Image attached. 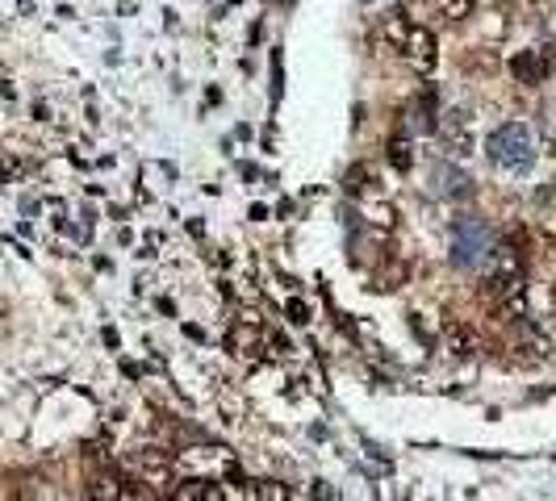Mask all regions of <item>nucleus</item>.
<instances>
[{"label":"nucleus","instance_id":"7ed1b4c3","mask_svg":"<svg viewBox=\"0 0 556 501\" xmlns=\"http://www.w3.org/2000/svg\"><path fill=\"white\" fill-rule=\"evenodd\" d=\"M490 247H494V238L485 222H477V218L456 222V230H452V264L456 268H477L481 259H490Z\"/></svg>","mask_w":556,"mask_h":501},{"label":"nucleus","instance_id":"423d86ee","mask_svg":"<svg viewBox=\"0 0 556 501\" xmlns=\"http://www.w3.org/2000/svg\"><path fill=\"white\" fill-rule=\"evenodd\" d=\"M410 130H423V134L435 130V92L431 88L410 105Z\"/></svg>","mask_w":556,"mask_h":501},{"label":"nucleus","instance_id":"f257e3e1","mask_svg":"<svg viewBox=\"0 0 556 501\" xmlns=\"http://www.w3.org/2000/svg\"><path fill=\"white\" fill-rule=\"evenodd\" d=\"M381 34L389 38L393 55H402L414 71H431V67H435V59H439L435 34L423 30V26H414V21H410L406 13H389V17H385V26H381Z\"/></svg>","mask_w":556,"mask_h":501},{"label":"nucleus","instance_id":"9b49d317","mask_svg":"<svg viewBox=\"0 0 556 501\" xmlns=\"http://www.w3.org/2000/svg\"><path fill=\"white\" fill-rule=\"evenodd\" d=\"M289 322H297V326L310 322V318H306V305H301V301H289Z\"/></svg>","mask_w":556,"mask_h":501},{"label":"nucleus","instance_id":"9d476101","mask_svg":"<svg viewBox=\"0 0 556 501\" xmlns=\"http://www.w3.org/2000/svg\"><path fill=\"white\" fill-rule=\"evenodd\" d=\"M389 155H393V167H402V172H406V167H410V142L406 138H393L389 142Z\"/></svg>","mask_w":556,"mask_h":501},{"label":"nucleus","instance_id":"f03ea898","mask_svg":"<svg viewBox=\"0 0 556 501\" xmlns=\"http://www.w3.org/2000/svg\"><path fill=\"white\" fill-rule=\"evenodd\" d=\"M485 151H490V159L498 167H506V172H523V167L536 163V134H531V126H523V122H506L490 134Z\"/></svg>","mask_w":556,"mask_h":501},{"label":"nucleus","instance_id":"1a4fd4ad","mask_svg":"<svg viewBox=\"0 0 556 501\" xmlns=\"http://www.w3.org/2000/svg\"><path fill=\"white\" fill-rule=\"evenodd\" d=\"M435 9L448 21H465V17H473V0H435Z\"/></svg>","mask_w":556,"mask_h":501},{"label":"nucleus","instance_id":"20e7f679","mask_svg":"<svg viewBox=\"0 0 556 501\" xmlns=\"http://www.w3.org/2000/svg\"><path fill=\"white\" fill-rule=\"evenodd\" d=\"M511 76L523 84V88H540L544 76H548V55L544 51H523L511 59Z\"/></svg>","mask_w":556,"mask_h":501},{"label":"nucleus","instance_id":"6e6552de","mask_svg":"<svg viewBox=\"0 0 556 501\" xmlns=\"http://www.w3.org/2000/svg\"><path fill=\"white\" fill-rule=\"evenodd\" d=\"M176 497H201V501H222L226 489L210 485V481H184V489H176Z\"/></svg>","mask_w":556,"mask_h":501},{"label":"nucleus","instance_id":"0eeeda50","mask_svg":"<svg viewBox=\"0 0 556 501\" xmlns=\"http://www.w3.org/2000/svg\"><path fill=\"white\" fill-rule=\"evenodd\" d=\"M448 347H452V355H460V360L477 355V339H473L465 326H452V330H448Z\"/></svg>","mask_w":556,"mask_h":501},{"label":"nucleus","instance_id":"f8f14e48","mask_svg":"<svg viewBox=\"0 0 556 501\" xmlns=\"http://www.w3.org/2000/svg\"><path fill=\"white\" fill-rule=\"evenodd\" d=\"M502 5H511V0H502Z\"/></svg>","mask_w":556,"mask_h":501},{"label":"nucleus","instance_id":"39448f33","mask_svg":"<svg viewBox=\"0 0 556 501\" xmlns=\"http://www.w3.org/2000/svg\"><path fill=\"white\" fill-rule=\"evenodd\" d=\"M226 343H230V351H235V355H243V360H256L260 347H264L256 322H235V326H230V334H226Z\"/></svg>","mask_w":556,"mask_h":501}]
</instances>
